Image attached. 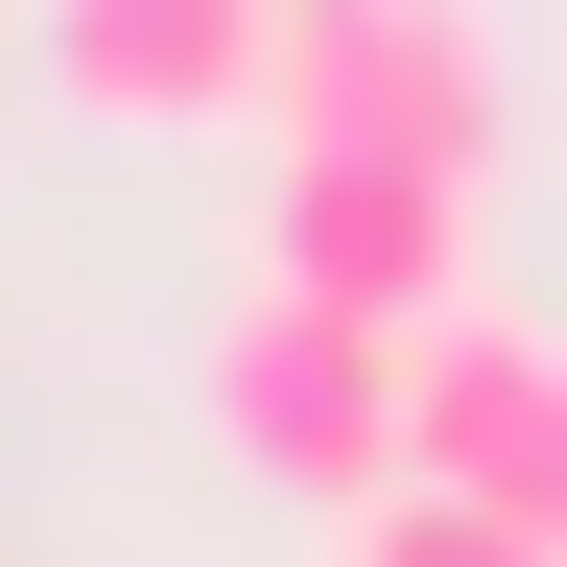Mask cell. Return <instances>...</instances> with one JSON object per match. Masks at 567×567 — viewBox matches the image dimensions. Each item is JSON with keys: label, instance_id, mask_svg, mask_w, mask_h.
Returning <instances> with one entry per match:
<instances>
[{"label": "cell", "instance_id": "6da1fadb", "mask_svg": "<svg viewBox=\"0 0 567 567\" xmlns=\"http://www.w3.org/2000/svg\"><path fill=\"white\" fill-rule=\"evenodd\" d=\"M213 450L260 496H308V520L402 496V331L308 308V284H237V308H213Z\"/></svg>", "mask_w": 567, "mask_h": 567}, {"label": "cell", "instance_id": "7a4b0ae2", "mask_svg": "<svg viewBox=\"0 0 567 567\" xmlns=\"http://www.w3.org/2000/svg\"><path fill=\"white\" fill-rule=\"evenodd\" d=\"M260 284H308V308H354V331H450V308H473V166L284 142V189H260Z\"/></svg>", "mask_w": 567, "mask_h": 567}, {"label": "cell", "instance_id": "3957f363", "mask_svg": "<svg viewBox=\"0 0 567 567\" xmlns=\"http://www.w3.org/2000/svg\"><path fill=\"white\" fill-rule=\"evenodd\" d=\"M260 142H402V166H496V48L473 0H284Z\"/></svg>", "mask_w": 567, "mask_h": 567}, {"label": "cell", "instance_id": "277c9868", "mask_svg": "<svg viewBox=\"0 0 567 567\" xmlns=\"http://www.w3.org/2000/svg\"><path fill=\"white\" fill-rule=\"evenodd\" d=\"M260 48H284V0H48V95L118 118V142L260 118Z\"/></svg>", "mask_w": 567, "mask_h": 567}, {"label": "cell", "instance_id": "5b68a950", "mask_svg": "<svg viewBox=\"0 0 567 567\" xmlns=\"http://www.w3.org/2000/svg\"><path fill=\"white\" fill-rule=\"evenodd\" d=\"M567 379V354L520 331V308H450V331H402V473H450V496H496V450H520V402Z\"/></svg>", "mask_w": 567, "mask_h": 567}, {"label": "cell", "instance_id": "8992f818", "mask_svg": "<svg viewBox=\"0 0 567 567\" xmlns=\"http://www.w3.org/2000/svg\"><path fill=\"white\" fill-rule=\"evenodd\" d=\"M331 567H567V544L496 520V496H450V473H402V496H354V520H331Z\"/></svg>", "mask_w": 567, "mask_h": 567}, {"label": "cell", "instance_id": "52a82bcc", "mask_svg": "<svg viewBox=\"0 0 567 567\" xmlns=\"http://www.w3.org/2000/svg\"><path fill=\"white\" fill-rule=\"evenodd\" d=\"M496 520H544V544H567V379L520 402V450H496Z\"/></svg>", "mask_w": 567, "mask_h": 567}]
</instances>
